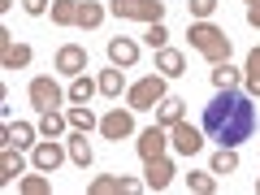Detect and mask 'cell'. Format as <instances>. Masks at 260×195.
<instances>
[{
	"label": "cell",
	"mask_w": 260,
	"mask_h": 195,
	"mask_svg": "<svg viewBox=\"0 0 260 195\" xmlns=\"http://www.w3.org/2000/svg\"><path fill=\"white\" fill-rule=\"evenodd\" d=\"M204 135L221 148H239L256 135V104L247 91H221L213 104H204Z\"/></svg>",
	"instance_id": "obj_1"
},
{
	"label": "cell",
	"mask_w": 260,
	"mask_h": 195,
	"mask_svg": "<svg viewBox=\"0 0 260 195\" xmlns=\"http://www.w3.org/2000/svg\"><path fill=\"white\" fill-rule=\"evenodd\" d=\"M186 39H191V48H195L200 56H204L208 65H221V61H230V35H225L221 26H213V22H191Z\"/></svg>",
	"instance_id": "obj_2"
},
{
	"label": "cell",
	"mask_w": 260,
	"mask_h": 195,
	"mask_svg": "<svg viewBox=\"0 0 260 195\" xmlns=\"http://www.w3.org/2000/svg\"><path fill=\"white\" fill-rule=\"evenodd\" d=\"M109 13H117L121 22H165V0H109Z\"/></svg>",
	"instance_id": "obj_3"
},
{
	"label": "cell",
	"mask_w": 260,
	"mask_h": 195,
	"mask_svg": "<svg viewBox=\"0 0 260 195\" xmlns=\"http://www.w3.org/2000/svg\"><path fill=\"white\" fill-rule=\"evenodd\" d=\"M165 83H169L165 74H148V78H139V83H130L126 104H130L135 113H148V109H156V104L169 95V91H165Z\"/></svg>",
	"instance_id": "obj_4"
},
{
	"label": "cell",
	"mask_w": 260,
	"mask_h": 195,
	"mask_svg": "<svg viewBox=\"0 0 260 195\" xmlns=\"http://www.w3.org/2000/svg\"><path fill=\"white\" fill-rule=\"evenodd\" d=\"M26 95H30V104H35L39 113H48V109H56L61 100H70V95L61 91V87L52 83L48 74H39V78H30V87H26Z\"/></svg>",
	"instance_id": "obj_5"
},
{
	"label": "cell",
	"mask_w": 260,
	"mask_h": 195,
	"mask_svg": "<svg viewBox=\"0 0 260 195\" xmlns=\"http://www.w3.org/2000/svg\"><path fill=\"white\" fill-rule=\"evenodd\" d=\"M204 139H208V135H204V130H195L186 117L169 126V143H174V152H182V156H195V152L204 148Z\"/></svg>",
	"instance_id": "obj_6"
},
{
	"label": "cell",
	"mask_w": 260,
	"mask_h": 195,
	"mask_svg": "<svg viewBox=\"0 0 260 195\" xmlns=\"http://www.w3.org/2000/svg\"><path fill=\"white\" fill-rule=\"evenodd\" d=\"M100 135H104V139H113V143L130 139V135H135V109H113V113H104V117H100Z\"/></svg>",
	"instance_id": "obj_7"
},
{
	"label": "cell",
	"mask_w": 260,
	"mask_h": 195,
	"mask_svg": "<svg viewBox=\"0 0 260 195\" xmlns=\"http://www.w3.org/2000/svg\"><path fill=\"white\" fill-rule=\"evenodd\" d=\"M135 148H139V156L143 160H152V156H165V148H169V130L160 126H148V130H139V139H135Z\"/></svg>",
	"instance_id": "obj_8"
},
{
	"label": "cell",
	"mask_w": 260,
	"mask_h": 195,
	"mask_svg": "<svg viewBox=\"0 0 260 195\" xmlns=\"http://www.w3.org/2000/svg\"><path fill=\"white\" fill-rule=\"evenodd\" d=\"M130 191H139V182L121 178V174H100L87 182V195H130Z\"/></svg>",
	"instance_id": "obj_9"
},
{
	"label": "cell",
	"mask_w": 260,
	"mask_h": 195,
	"mask_svg": "<svg viewBox=\"0 0 260 195\" xmlns=\"http://www.w3.org/2000/svg\"><path fill=\"white\" fill-rule=\"evenodd\" d=\"M174 174H178V169L169 165L165 156H152V160H143V186H148V191H165V186L174 182Z\"/></svg>",
	"instance_id": "obj_10"
},
{
	"label": "cell",
	"mask_w": 260,
	"mask_h": 195,
	"mask_svg": "<svg viewBox=\"0 0 260 195\" xmlns=\"http://www.w3.org/2000/svg\"><path fill=\"white\" fill-rule=\"evenodd\" d=\"M65 156H70V152H61V143H56V139H44V143H35V152H30V165L44 169V174H56Z\"/></svg>",
	"instance_id": "obj_11"
},
{
	"label": "cell",
	"mask_w": 260,
	"mask_h": 195,
	"mask_svg": "<svg viewBox=\"0 0 260 195\" xmlns=\"http://www.w3.org/2000/svg\"><path fill=\"white\" fill-rule=\"evenodd\" d=\"M0 65H5V70H26V65H30V48L26 44H13L9 30H0Z\"/></svg>",
	"instance_id": "obj_12"
},
{
	"label": "cell",
	"mask_w": 260,
	"mask_h": 195,
	"mask_svg": "<svg viewBox=\"0 0 260 195\" xmlns=\"http://www.w3.org/2000/svg\"><path fill=\"white\" fill-rule=\"evenodd\" d=\"M56 70H61L65 78H78V74H87V48H78V44H65L61 52H56Z\"/></svg>",
	"instance_id": "obj_13"
},
{
	"label": "cell",
	"mask_w": 260,
	"mask_h": 195,
	"mask_svg": "<svg viewBox=\"0 0 260 195\" xmlns=\"http://www.w3.org/2000/svg\"><path fill=\"white\" fill-rule=\"evenodd\" d=\"M109 61L121 65V70H130V65L139 61V44H135V39H126V35L109 39Z\"/></svg>",
	"instance_id": "obj_14"
},
{
	"label": "cell",
	"mask_w": 260,
	"mask_h": 195,
	"mask_svg": "<svg viewBox=\"0 0 260 195\" xmlns=\"http://www.w3.org/2000/svg\"><path fill=\"white\" fill-rule=\"evenodd\" d=\"M156 70L165 78H182L186 74V56L178 52V48H160V52H156Z\"/></svg>",
	"instance_id": "obj_15"
},
{
	"label": "cell",
	"mask_w": 260,
	"mask_h": 195,
	"mask_svg": "<svg viewBox=\"0 0 260 195\" xmlns=\"http://www.w3.org/2000/svg\"><path fill=\"white\" fill-rule=\"evenodd\" d=\"M35 143V126L30 121H9L5 126V148H30Z\"/></svg>",
	"instance_id": "obj_16"
},
{
	"label": "cell",
	"mask_w": 260,
	"mask_h": 195,
	"mask_svg": "<svg viewBox=\"0 0 260 195\" xmlns=\"http://www.w3.org/2000/svg\"><path fill=\"white\" fill-rule=\"evenodd\" d=\"M18 174H26V160H22V148H5V152H0V182H13Z\"/></svg>",
	"instance_id": "obj_17"
},
{
	"label": "cell",
	"mask_w": 260,
	"mask_h": 195,
	"mask_svg": "<svg viewBox=\"0 0 260 195\" xmlns=\"http://www.w3.org/2000/svg\"><path fill=\"white\" fill-rule=\"evenodd\" d=\"M65 130H70V117H65V113H56V109L39 113V135H44V139H61Z\"/></svg>",
	"instance_id": "obj_18"
},
{
	"label": "cell",
	"mask_w": 260,
	"mask_h": 195,
	"mask_svg": "<svg viewBox=\"0 0 260 195\" xmlns=\"http://www.w3.org/2000/svg\"><path fill=\"white\" fill-rule=\"evenodd\" d=\"M95 87H100V95H109V100H117L121 87H126V78H121V65H113V70H100V78H95Z\"/></svg>",
	"instance_id": "obj_19"
},
{
	"label": "cell",
	"mask_w": 260,
	"mask_h": 195,
	"mask_svg": "<svg viewBox=\"0 0 260 195\" xmlns=\"http://www.w3.org/2000/svg\"><path fill=\"white\" fill-rule=\"evenodd\" d=\"M65 152H70V160H74L78 169H87V165H91V143H87V135H83V130H74V135H70V148H65Z\"/></svg>",
	"instance_id": "obj_20"
},
{
	"label": "cell",
	"mask_w": 260,
	"mask_h": 195,
	"mask_svg": "<svg viewBox=\"0 0 260 195\" xmlns=\"http://www.w3.org/2000/svg\"><path fill=\"white\" fill-rule=\"evenodd\" d=\"M239 83H243V74H239V70H234L230 61L213 65V87H217V91H234V87H239Z\"/></svg>",
	"instance_id": "obj_21"
},
{
	"label": "cell",
	"mask_w": 260,
	"mask_h": 195,
	"mask_svg": "<svg viewBox=\"0 0 260 195\" xmlns=\"http://www.w3.org/2000/svg\"><path fill=\"white\" fill-rule=\"evenodd\" d=\"M95 91H100V87H95V78L78 74V78H70V91H65V95H70V104H87Z\"/></svg>",
	"instance_id": "obj_22"
},
{
	"label": "cell",
	"mask_w": 260,
	"mask_h": 195,
	"mask_svg": "<svg viewBox=\"0 0 260 195\" xmlns=\"http://www.w3.org/2000/svg\"><path fill=\"white\" fill-rule=\"evenodd\" d=\"M100 22H104V5H95V0H78V26L95 30Z\"/></svg>",
	"instance_id": "obj_23"
},
{
	"label": "cell",
	"mask_w": 260,
	"mask_h": 195,
	"mask_svg": "<svg viewBox=\"0 0 260 195\" xmlns=\"http://www.w3.org/2000/svg\"><path fill=\"white\" fill-rule=\"evenodd\" d=\"M65 117H70V130H91V126H100V121H95V113L87 109V104H70V109H65Z\"/></svg>",
	"instance_id": "obj_24"
},
{
	"label": "cell",
	"mask_w": 260,
	"mask_h": 195,
	"mask_svg": "<svg viewBox=\"0 0 260 195\" xmlns=\"http://www.w3.org/2000/svg\"><path fill=\"white\" fill-rule=\"evenodd\" d=\"M243 83H247V95L256 100V95H260V48H251V52H247V70H243Z\"/></svg>",
	"instance_id": "obj_25"
},
{
	"label": "cell",
	"mask_w": 260,
	"mask_h": 195,
	"mask_svg": "<svg viewBox=\"0 0 260 195\" xmlns=\"http://www.w3.org/2000/svg\"><path fill=\"white\" fill-rule=\"evenodd\" d=\"M52 22L56 26H78V0H52Z\"/></svg>",
	"instance_id": "obj_26"
},
{
	"label": "cell",
	"mask_w": 260,
	"mask_h": 195,
	"mask_svg": "<svg viewBox=\"0 0 260 195\" xmlns=\"http://www.w3.org/2000/svg\"><path fill=\"white\" fill-rule=\"evenodd\" d=\"M156 121H160V126H174V121H182V100H174V95H165V100H160L156 104Z\"/></svg>",
	"instance_id": "obj_27"
},
{
	"label": "cell",
	"mask_w": 260,
	"mask_h": 195,
	"mask_svg": "<svg viewBox=\"0 0 260 195\" xmlns=\"http://www.w3.org/2000/svg\"><path fill=\"white\" fill-rule=\"evenodd\" d=\"M186 186H191V195H217V174L208 169V174H186Z\"/></svg>",
	"instance_id": "obj_28"
},
{
	"label": "cell",
	"mask_w": 260,
	"mask_h": 195,
	"mask_svg": "<svg viewBox=\"0 0 260 195\" xmlns=\"http://www.w3.org/2000/svg\"><path fill=\"white\" fill-rule=\"evenodd\" d=\"M18 191H22V195H48V191H52V182H48L44 169H39V174H26V178H22Z\"/></svg>",
	"instance_id": "obj_29"
},
{
	"label": "cell",
	"mask_w": 260,
	"mask_h": 195,
	"mask_svg": "<svg viewBox=\"0 0 260 195\" xmlns=\"http://www.w3.org/2000/svg\"><path fill=\"white\" fill-rule=\"evenodd\" d=\"M208 169H213V174H234V169H239V152H234V148H221Z\"/></svg>",
	"instance_id": "obj_30"
},
{
	"label": "cell",
	"mask_w": 260,
	"mask_h": 195,
	"mask_svg": "<svg viewBox=\"0 0 260 195\" xmlns=\"http://www.w3.org/2000/svg\"><path fill=\"white\" fill-rule=\"evenodd\" d=\"M143 39H148V48H169V30H165V22H152L148 30H143Z\"/></svg>",
	"instance_id": "obj_31"
},
{
	"label": "cell",
	"mask_w": 260,
	"mask_h": 195,
	"mask_svg": "<svg viewBox=\"0 0 260 195\" xmlns=\"http://www.w3.org/2000/svg\"><path fill=\"white\" fill-rule=\"evenodd\" d=\"M186 9H191L195 22H208V18H213V9H217V0H186Z\"/></svg>",
	"instance_id": "obj_32"
},
{
	"label": "cell",
	"mask_w": 260,
	"mask_h": 195,
	"mask_svg": "<svg viewBox=\"0 0 260 195\" xmlns=\"http://www.w3.org/2000/svg\"><path fill=\"white\" fill-rule=\"evenodd\" d=\"M22 9H26L30 18H39V13H48V9H52V0H22Z\"/></svg>",
	"instance_id": "obj_33"
},
{
	"label": "cell",
	"mask_w": 260,
	"mask_h": 195,
	"mask_svg": "<svg viewBox=\"0 0 260 195\" xmlns=\"http://www.w3.org/2000/svg\"><path fill=\"white\" fill-rule=\"evenodd\" d=\"M247 22L260 30V0H247Z\"/></svg>",
	"instance_id": "obj_34"
},
{
	"label": "cell",
	"mask_w": 260,
	"mask_h": 195,
	"mask_svg": "<svg viewBox=\"0 0 260 195\" xmlns=\"http://www.w3.org/2000/svg\"><path fill=\"white\" fill-rule=\"evenodd\" d=\"M256 195H260V178H256Z\"/></svg>",
	"instance_id": "obj_35"
}]
</instances>
